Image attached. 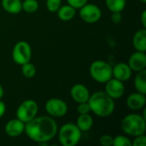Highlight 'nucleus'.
<instances>
[{
	"label": "nucleus",
	"instance_id": "nucleus-12",
	"mask_svg": "<svg viewBox=\"0 0 146 146\" xmlns=\"http://www.w3.org/2000/svg\"><path fill=\"white\" fill-rule=\"evenodd\" d=\"M128 66L133 71L139 72L143 69H145L146 68V55L145 52L143 51H136L133 53L127 62Z\"/></svg>",
	"mask_w": 146,
	"mask_h": 146
},
{
	"label": "nucleus",
	"instance_id": "nucleus-25",
	"mask_svg": "<svg viewBox=\"0 0 146 146\" xmlns=\"http://www.w3.org/2000/svg\"><path fill=\"white\" fill-rule=\"evenodd\" d=\"M61 5L62 0H46V7L50 12H56Z\"/></svg>",
	"mask_w": 146,
	"mask_h": 146
},
{
	"label": "nucleus",
	"instance_id": "nucleus-6",
	"mask_svg": "<svg viewBox=\"0 0 146 146\" xmlns=\"http://www.w3.org/2000/svg\"><path fill=\"white\" fill-rule=\"evenodd\" d=\"M38 111V104L32 99L23 101L16 110V118L27 123L37 116Z\"/></svg>",
	"mask_w": 146,
	"mask_h": 146
},
{
	"label": "nucleus",
	"instance_id": "nucleus-31",
	"mask_svg": "<svg viewBox=\"0 0 146 146\" xmlns=\"http://www.w3.org/2000/svg\"><path fill=\"white\" fill-rule=\"evenodd\" d=\"M5 111H6V105L0 99V118H2L4 114H5Z\"/></svg>",
	"mask_w": 146,
	"mask_h": 146
},
{
	"label": "nucleus",
	"instance_id": "nucleus-17",
	"mask_svg": "<svg viewBox=\"0 0 146 146\" xmlns=\"http://www.w3.org/2000/svg\"><path fill=\"white\" fill-rule=\"evenodd\" d=\"M75 124L81 132H87L93 126V118L90 114H82L79 115Z\"/></svg>",
	"mask_w": 146,
	"mask_h": 146
},
{
	"label": "nucleus",
	"instance_id": "nucleus-20",
	"mask_svg": "<svg viewBox=\"0 0 146 146\" xmlns=\"http://www.w3.org/2000/svg\"><path fill=\"white\" fill-rule=\"evenodd\" d=\"M137 75L134 78V86L137 92L146 95V70L143 69L137 72Z\"/></svg>",
	"mask_w": 146,
	"mask_h": 146
},
{
	"label": "nucleus",
	"instance_id": "nucleus-18",
	"mask_svg": "<svg viewBox=\"0 0 146 146\" xmlns=\"http://www.w3.org/2000/svg\"><path fill=\"white\" fill-rule=\"evenodd\" d=\"M56 12H57L58 18L63 21H68L72 20L76 15V9L74 7L70 6L69 4H66L62 6L61 5Z\"/></svg>",
	"mask_w": 146,
	"mask_h": 146
},
{
	"label": "nucleus",
	"instance_id": "nucleus-5",
	"mask_svg": "<svg viewBox=\"0 0 146 146\" xmlns=\"http://www.w3.org/2000/svg\"><path fill=\"white\" fill-rule=\"evenodd\" d=\"M89 72L90 75L95 81L102 84L106 83L113 77L111 65L102 60H97L93 62L90 66Z\"/></svg>",
	"mask_w": 146,
	"mask_h": 146
},
{
	"label": "nucleus",
	"instance_id": "nucleus-1",
	"mask_svg": "<svg viewBox=\"0 0 146 146\" xmlns=\"http://www.w3.org/2000/svg\"><path fill=\"white\" fill-rule=\"evenodd\" d=\"M56 121L51 116H36L25 123L24 133L33 141L38 143L49 142L57 134Z\"/></svg>",
	"mask_w": 146,
	"mask_h": 146
},
{
	"label": "nucleus",
	"instance_id": "nucleus-8",
	"mask_svg": "<svg viewBox=\"0 0 146 146\" xmlns=\"http://www.w3.org/2000/svg\"><path fill=\"white\" fill-rule=\"evenodd\" d=\"M68 104L61 98H50L45 103V110L51 117H62L68 112Z\"/></svg>",
	"mask_w": 146,
	"mask_h": 146
},
{
	"label": "nucleus",
	"instance_id": "nucleus-4",
	"mask_svg": "<svg viewBox=\"0 0 146 146\" xmlns=\"http://www.w3.org/2000/svg\"><path fill=\"white\" fill-rule=\"evenodd\" d=\"M58 133V139L62 146H75L80 140L82 132L74 123L63 124Z\"/></svg>",
	"mask_w": 146,
	"mask_h": 146
},
{
	"label": "nucleus",
	"instance_id": "nucleus-34",
	"mask_svg": "<svg viewBox=\"0 0 146 146\" xmlns=\"http://www.w3.org/2000/svg\"><path fill=\"white\" fill-rule=\"evenodd\" d=\"M139 1H140V2H142L143 3H146V0H139Z\"/></svg>",
	"mask_w": 146,
	"mask_h": 146
},
{
	"label": "nucleus",
	"instance_id": "nucleus-13",
	"mask_svg": "<svg viewBox=\"0 0 146 146\" xmlns=\"http://www.w3.org/2000/svg\"><path fill=\"white\" fill-rule=\"evenodd\" d=\"M70 95L74 101L77 104L87 102L90 98V92L88 88L83 84H75L70 90Z\"/></svg>",
	"mask_w": 146,
	"mask_h": 146
},
{
	"label": "nucleus",
	"instance_id": "nucleus-19",
	"mask_svg": "<svg viewBox=\"0 0 146 146\" xmlns=\"http://www.w3.org/2000/svg\"><path fill=\"white\" fill-rule=\"evenodd\" d=\"M3 9L9 14H18L22 10V2L21 0H2Z\"/></svg>",
	"mask_w": 146,
	"mask_h": 146
},
{
	"label": "nucleus",
	"instance_id": "nucleus-9",
	"mask_svg": "<svg viewBox=\"0 0 146 146\" xmlns=\"http://www.w3.org/2000/svg\"><path fill=\"white\" fill-rule=\"evenodd\" d=\"M80 9V18L86 23H96L102 17L101 9L93 3H86Z\"/></svg>",
	"mask_w": 146,
	"mask_h": 146
},
{
	"label": "nucleus",
	"instance_id": "nucleus-24",
	"mask_svg": "<svg viewBox=\"0 0 146 146\" xmlns=\"http://www.w3.org/2000/svg\"><path fill=\"white\" fill-rule=\"evenodd\" d=\"M113 145L114 146H132L131 140L124 136V135H118L114 138L113 141Z\"/></svg>",
	"mask_w": 146,
	"mask_h": 146
},
{
	"label": "nucleus",
	"instance_id": "nucleus-14",
	"mask_svg": "<svg viewBox=\"0 0 146 146\" xmlns=\"http://www.w3.org/2000/svg\"><path fill=\"white\" fill-rule=\"evenodd\" d=\"M5 133L9 137H18L24 133L25 123L19 119H12L5 125Z\"/></svg>",
	"mask_w": 146,
	"mask_h": 146
},
{
	"label": "nucleus",
	"instance_id": "nucleus-7",
	"mask_svg": "<svg viewBox=\"0 0 146 146\" xmlns=\"http://www.w3.org/2000/svg\"><path fill=\"white\" fill-rule=\"evenodd\" d=\"M32 57V48L26 41L17 42L12 50V58L16 64L22 65L30 62Z\"/></svg>",
	"mask_w": 146,
	"mask_h": 146
},
{
	"label": "nucleus",
	"instance_id": "nucleus-10",
	"mask_svg": "<svg viewBox=\"0 0 146 146\" xmlns=\"http://www.w3.org/2000/svg\"><path fill=\"white\" fill-rule=\"evenodd\" d=\"M105 84V92L114 100L121 98L125 92V86L122 81L111 78Z\"/></svg>",
	"mask_w": 146,
	"mask_h": 146
},
{
	"label": "nucleus",
	"instance_id": "nucleus-32",
	"mask_svg": "<svg viewBox=\"0 0 146 146\" xmlns=\"http://www.w3.org/2000/svg\"><path fill=\"white\" fill-rule=\"evenodd\" d=\"M141 22L144 28H146V10H144L141 14Z\"/></svg>",
	"mask_w": 146,
	"mask_h": 146
},
{
	"label": "nucleus",
	"instance_id": "nucleus-27",
	"mask_svg": "<svg viewBox=\"0 0 146 146\" xmlns=\"http://www.w3.org/2000/svg\"><path fill=\"white\" fill-rule=\"evenodd\" d=\"M77 112L80 115H82V114H89L91 112V109H90V106H89L88 103L87 102L80 103L78 104V107H77Z\"/></svg>",
	"mask_w": 146,
	"mask_h": 146
},
{
	"label": "nucleus",
	"instance_id": "nucleus-3",
	"mask_svg": "<svg viewBox=\"0 0 146 146\" xmlns=\"http://www.w3.org/2000/svg\"><path fill=\"white\" fill-rule=\"evenodd\" d=\"M121 130L127 135L136 137L145 134L146 130V120L139 114H129L126 115L121 122Z\"/></svg>",
	"mask_w": 146,
	"mask_h": 146
},
{
	"label": "nucleus",
	"instance_id": "nucleus-28",
	"mask_svg": "<svg viewBox=\"0 0 146 146\" xmlns=\"http://www.w3.org/2000/svg\"><path fill=\"white\" fill-rule=\"evenodd\" d=\"M67 2H68V4L74 7L75 9H79L82 6H84L86 3H87L88 0H67Z\"/></svg>",
	"mask_w": 146,
	"mask_h": 146
},
{
	"label": "nucleus",
	"instance_id": "nucleus-11",
	"mask_svg": "<svg viewBox=\"0 0 146 146\" xmlns=\"http://www.w3.org/2000/svg\"><path fill=\"white\" fill-rule=\"evenodd\" d=\"M133 70L130 68L127 63L119 62L112 68V76L122 82L127 81L132 77Z\"/></svg>",
	"mask_w": 146,
	"mask_h": 146
},
{
	"label": "nucleus",
	"instance_id": "nucleus-15",
	"mask_svg": "<svg viewBox=\"0 0 146 146\" xmlns=\"http://www.w3.org/2000/svg\"><path fill=\"white\" fill-rule=\"evenodd\" d=\"M146 104L145 94L139 92L130 94L127 98V105L132 110H139L145 108Z\"/></svg>",
	"mask_w": 146,
	"mask_h": 146
},
{
	"label": "nucleus",
	"instance_id": "nucleus-30",
	"mask_svg": "<svg viewBox=\"0 0 146 146\" xmlns=\"http://www.w3.org/2000/svg\"><path fill=\"white\" fill-rule=\"evenodd\" d=\"M122 20V15H121V12H112V15H111V21L115 23V24H118Z\"/></svg>",
	"mask_w": 146,
	"mask_h": 146
},
{
	"label": "nucleus",
	"instance_id": "nucleus-33",
	"mask_svg": "<svg viewBox=\"0 0 146 146\" xmlns=\"http://www.w3.org/2000/svg\"><path fill=\"white\" fill-rule=\"evenodd\" d=\"M3 94H4V91H3V86L0 85V99H2V98L3 97Z\"/></svg>",
	"mask_w": 146,
	"mask_h": 146
},
{
	"label": "nucleus",
	"instance_id": "nucleus-16",
	"mask_svg": "<svg viewBox=\"0 0 146 146\" xmlns=\"http://www.w3.org/2000/svg\"><path fill=\"white\" fill-rule=\"evenodd\" d=\"M133 44L136 50L145 52L146 50V28H142L138 30L133 38Z\"/></svg>",
	"mask_w": 146,
	"mask_h": 146
},
{
	"label": "nucleus",
	"instance_id": "nucleus-22",
	"mask_svg": "<svg viewBox=\"0 0 146 146\" xmlns=\"http://www.w3.org/2000/svg\"><path fill=\"white\" fill-rule=\"evenodd\" d=\"M21 73L26 78L31 79L35 76L37 73V68L33 63L28 62L21 65Z\"/></svg>",
	"mask_w": 146,
	"mask_h": 146
},
{
	"label": "nucleus",
	"instance_id": "nucleus-2",
	"mask_svg": "<svg viewBox=\"0 0 146 146\" xmlns=\"http://www.w3.org/2000/svg\"><path fill=\"white\" fill-rule=\"evenodd\" d=\"M91 111L99 117H107L113 114L115 105V100L105 92H95L87 101Z\"/></svg>",
	"mask_w": 146,
	"mask_h": 146
},
{
	"label": "nucleus",
	"instance_id": "nucleus-26",
	"mask_svg": "<svg viewBox=\"0 0 146 146\" xmlns=\"http://www.w3.org/2000/svg\"><path fill=\"white\" fill-rule=\"evenodd\" d=\"M114 141V137L109 134H104L99 139V143L103 146H112Z\"/></svg>",
	"mask_w": 146,
	"mask_h": 146
},
{
	"label": "nucleus",
	"instance_id": "nucleus-21",
	"mask_svg": "<svg viewBox=\"0 0 146 146\" xmlns=\"http://www.w3.org/2000/svg\"><path fill=\"white\" fill-rule=\"evenodd\" d=\"M108 9L111 12H121L126 7V0H105Z\"/></svg>",
	"mask_w": 146,
	"mask_h": 146
},
{
	"label": "nucleus",
	"instance_id": "nucleus-23",
	"mask_svg": "<svg viewBox=\"0 0 146 146\" xmlns=\"http://www.w3.org/2000/svg\"><path fill=\"white\" fill-rule=\"evenodd\" d=\"M38 9L37 0H24L22 2V9L27 13H34Z\"/></svg>",
	"mask_w": 146,
	"mask_h": 146
},
{
	"label": "nucleus",
	"instance_id": "nucleus-29",
	"mask_svg": "<svg viewBox=\"0 0 146 146\" xmlns=\"http://www.w3.org/2000/svg\"><path fill=\"white\" fill-rule=\"evenodd\" d=\"M133 146H145L146 145V136L145 134H141L135 137V139L132 143Z\"/></svg>",
	"mask_w": 146,
	"mask_h": 146
}]
</instances>
